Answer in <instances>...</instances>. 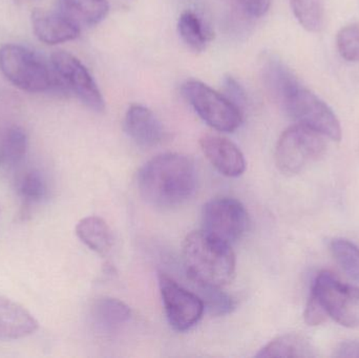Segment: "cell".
Wrapping results in <instances>:
<instances>
[{
    "mask_svg": "<svg viewBox=\"0 0 359 358\" xmlns=\"http://www.w3.org/2000/svg\"><path fill=\"white\" fill-rule=\"evenodd\" d=\"M198 183L196 166L187 156L163 153L149 160L138 174L145 201L155 207L172 208L194 195Z\"/></svg>",
    "mask_w": 359,
    "mask_h": 358,
    "instance_id": "6da1fadb",
    "label": "cell"
},
{
    "mask_svg": "<svg viewBox=\"0 0 359 358\" xmlns=\"http://www.w3.org/2000/svg\"><path fill=\"white\" fill-rule=\"evenodd\" d=\"M182 256L187 275L196 285L223 288L233 279L236 263L231 245L202 229L186 235Z\"/></svg>",
    "mask_w": 359,
    "mask_h": 358,
    "instance_id": "7a4b0ae2",
    "label": "cell"
},
{
    "mask_svg": "<svg viewBox=\"0 0 359 358\" xmlns=\"http://www.w3.org/2000/svg\"><path fill=\"white\" fill-rule=\"evenodd\" d=\"M0 71L13 85L27 92L37 94L63 86L54 69L33 50L19 44L0 48Z\"/></svg>",
    "mask_w": 359,
    "mask_h": 358,
    "instance_id": "3957f363",
    "label": "cell"
},
{
    "mask_svg": "<svg viewBox=\"0 0 359 358\" xmlns=\"http://www.w3.org/2000/svg\"><path fill=\"white\" fill-rule=\"evenodd\" d=\"M182 92L198 117L222 132H233L243 122V111L227 97L198 80H187Z\"/></svg>",
    "mask_w": 359,
    "mask_h": 358,
    "instance_id": "277c9868",
    "label": "cell"
},
{
    "mask_svg": "<svg viewBox=\"0 0 359 358\" xmlns=\"http://www.w3.org/2000/svg\"><path fill=\"white\" fill-rule=\"evenodd\" d=\"M310 296L328 319L344 327H359V288L343 283L334 273L324 270L316 275Z\"/></svg>",
    "mask_w": 359,
    "mask_h": 358,
    "instance_id": "5b68a950",
    "label": "cell"
},
{
    "mask_svg": "<svg viewBox=\"0 0 359 358\" xmlns=\"http://www.w3.org/2000/svg\"><path fill=\"white\" fill-rule=\"evenodd\" d=\"M326 151L324 136L316 130L295 123L287 128L278 139L276 149V163L285 174H299L318 161Z\"/></svg>",
    "mask_w": 359,
    "mask_h": 358,
    "instance_id": "8992f818",
    "label": "cell"
},
{
    "mask_svg": "<svg viewBox=\"0 0 359 358\" xmlns=\"http://www.w3.org/2000/svg\"><path fill=\"white\" fill-rule=\"evenodd\" d=\"M248 214L233 198L222 197L205 204L202 210V230L231 245L246 233Z\"/></svg>",
    "mask_w": 359,
    "mask_h": 358,
    "instance_id": "52a82bcc",
    "label": "cell"
},
{
    "mask_svg": "<svg viewBox=\"0 0 359 358\" xmlns=\"http://www.w3.org/2000/svg\"><path fill=\"white\" fill-rule=\"evenodd\" d=\"M297 123L307 126L333 141H341V128L337 115L320 97L302 86L283 107Z\"/></svg>",
    "mask_w": 359,
    "mask_h": 358,
    "instance_id": "ba28073f",
    "label": "cell"
},
{
    "mask_svg": "<svg viewBox=\"0 0 359 358\" xmlns=\"http://www.w3.org/2000/svg\"><path fill=\"white\" fill-rule=\"evenodd\" d=\"M159 286L170 325L179 332L194 328L204 315L205 305L201 296L186 289L165 273H160Z\"/></svg>",
    "mask_w": 359,
    "mask_h": 358,
    "instance_id": "9c48e42d",
    "label": "cell"
},
{
    "mask_svg": "<svg viewBox=\"0 0 359 358\" xmlns=\"http://www.w3.org/2000/svg\"><path fill=\"white\" fill-rule=\"evenodd\" d=\"M50 63L63 86L73 92L84 105L97 113L104 111L102 94L79 59L65 50H57L52 54Z\"/></svg>",
    "mask_w": 359,
    "mask_h": 358,
    "instance_id": "30bf717a",
    "label": "cell"
},
{
    "mask_svg": "<svg viewBox=\"0 0 359 358\" xmlns=\"http://www.w3.org/2000/svg\"><path fill=\"white\" fill-rule=\"evenodd\" d=\"M261 76L270 98L282 109L302 88L294 73L273 53L262 56Z\"/></svg>",
    "mask_w": 359,
    "mask_h": 358,
    "instance_id": "8fae6325",
    "label": "cell"
},
{
    "mask_svg": "<svg viewBox=\"0 0 359 358\" xmlns=\"http://www.w3.org/2000/svg\"><path fill=\"white\" fill-rule=\"evenodd\" d=\"M200 145L205 157L219 174L236 178L246 170L244 155L229 139L205 135L201 138Z\"/></svg>",
    "mask_w": 359,
    "mask_h": 358,
    "instance_id": "7c38bea8",
    "label": "cell"
},
{
    "mask_svg": "<svg viewBox=\"0 0 359 358\" xmlns=\"http://www.w3.org/2000/svg\"><path fill=\"white\" fill-rule=\"evenodd\" d=\"M32 25L36 37L48 46L77 39L81 33V27L59 11H34L32 13Z\"/></svg>",
    "mask_w": 359,
    "mask_h": 358,
    "instance_id": "4fadbf2b",
    "label": "cell"
},
{
    "mask_svg": "<svg viewBox=\"0 0 359 358\" xmlns=\"http://www.w3.org/2000/svg\"><path fill=\"white\" fill-rule=\"evenodd\" d=\"M126 134L139 146L153 147L164 138V128L155 113L140 104H133L126 111Z\"/></svg>",
    "mask_w": 359,
    "mask_h": 358,
    "instance_id": "5bb4252c",
    "label": "cell"
},
{
    "mask_svg": "<svg viewBox=\"0 0 359 358\" xmlns=\"http://www.w3.org/2000/svg\"><path fill=\"white\" fill-rule=\"evenodd\" d=\"M38 327L39 324L25 307L0 294V340L27 338Z\"/></svg>",
    "mask_w": 359,
    "mask_h": 358,
    "instance_id": "9a60e30c",
    "label": "cell"
},
{
    "mask_svg": "<svg viewBox=\"0 0 359 358\" xmlns=\"http://www.w3.org/2000/svg\"><path fill=\"white\" fill-rule=\"evenodd\" d=\"M59 12L81 27H93L109 14L107 0H59Z\"/></svg>",
    "mask_w": 359,
    "mask_h": 358,
    "instance_id": "2e32d148",
    "label": "cell"
},
{
    "mask_svg": "<svg viewBox=\"0 0 359 358\" xmlns=\"http://www.w3.org/2000/svg\"><path fill=\"white\" fill-rule=\"evenodd\" d=\"M76 235L86 247L101 256L109 254L113 246V233L99 216H86L80 220L76 226Z\"/></svg>",
    "mask_w": 359,
    "mask_h": 358,
    "instance_id": "e0dca14e",
    "label": "cell"
},
{
    "mask_svg": "<svg viewBox=\"0 0 359 358\" xmlns=\"http://www.w3.org/2000/svg\"><path fill=\"white\" fill-rule=\"evenodd\" d=\"M257 357H316L311 343L299 334H285L266 345Z\"/></svg>",
    "mask_w": 359,
    "mask_h": 358,
    "instance_id": "ac0fdd59",
    "label": "cell"
},
{
    "mask_svg": "<svg viewBox=\"0 0 359 358\" xmlns=\"http://www.w3.org/2000/svg\"><path fill=\"white\" fill-rule=\"evenodd\" d=\"M29 140L20 126L8 128L0 138V168L12 170L25 159Z\"/></svg>",
    "mask_w": 359,
    "mask_h": 358,
    "instance_id": "d6986e66",
    "label": "cell"
},
{
    "mask_svg": "<svg viewBox=\"0 0 359 358\" xmlns=\"http://www.w3.org/2000/svg\"><path fill=\"white\" fill-rule=\"evenodd\" d=\"M178 29L180 37L184 43L194 50L203 52L212 38V34L205 25L204 21L192 11H185L179 17Z\"/></svg>",
    "mask_w": 359,
    "mask_h": 358,
    "instance_id": "ffe728a7",
    "label": "cell"
},
{
    "mask_svg": "<svg viewBox=\"0 0 359 358\" xmlns=\"http://www.w3.org/2000/svg\"><path fill=\"white\" fill-rule=\"evenodd\" d=\"M132 317L130 307L113 298H101L93 307V317L99 327L114 330L126 324Z\"/></svg>",
    "mask_w": 359,
    "mask_h": 358,
    "instance_id": "44dd1931",
    "label": "cell"
},
{
    "mask_svg": "<svg viewBox=\"0 0 359 358\" xmlns=\"http://www.w3.org/2000/svg\"><path fill=\"white\" fill-rule=\"evenodd\" d=\"M299 25L312 33L320 32L325 25V6L323 0H289Z\"/></svg>",
    "mask_w": 359,
    "mask_h": 358,
    "instance_id": "7402d4cb",
    "label": "cell"
},
{
    "mask_svg": "<svg viewBox=\"0 0 359 358\" xmlns=\"http://www.w3.org/2000/svg\"><path fill=\"white\" fill-rule=\"evenodd\" d=\"M330 252L341 270L353 281L359 282V248L346 239H334Z\"/></svg>",
    "mask_w": 359,
    "mask_h": 358,
    "instance_id": "603a6c76",
    "label": "cell"
},
{
    "mask_svg": "<svg viewBox=\"0 0 359 358\" xmlns=\"http://www.w3.org/2000/svg\"><path fill=\"white\" fill-rule=\"evenodd\" d=\"M200 294L198 296L204 302L205 309H208L212 315L221 317L233 310L236 302L229 294H225L222 288L211 286L196 285Z\"/></svg>",
    "mask_w": 359,
    "mask_h": 358,
    "instance_id": "cb8c5ba5",
    "label": "cell"
},
{
    "mask_svg": "<svg viewBox=\"0 0 359 358\" xmlns=\"http://www.w3.org/2000/svg\"><path fill=\"white\" fill-rule=\"evenodd\" d=\"M18 191L25 201L36 203L46 197L48 185L41 172L38 170H31L21 179Z\"/></svg>",
    "mask_w": 359,
    "mask_h": 358,
    "instance_id": "d4e9b609",
    "label": "cell"
},
{
    "mask_svg": "<svg viewBox=\"0 0 359 358\" xmlns=\"http://www.w3.org/2000/svg\"><path fill=\"white\" fill-rule=\"evenodd\" d=\"M339 54L350 62H359V25L351 23L339 29L337 37Z\"/></svg>",
    "mask_w": 359,
    "mask_h": 358,
    "instance_id": "484cf974",
    "label": "cell"
},
{
    "mask_svg": "<svg viewBox=\"0 0 359 358\" xmlns=\"http://www.w3.org/2000/svg\"><path fill=\"white\" fill-rule=\"evenodd\" d=\"M238 14L247 19H257L265 16L271 6L272 0H231Z\"/></svg>",
    "mask_w": 359,
    "mask_h": 358,
    "instance_id": "4316f807",
    "label": "cell"
},
{
    "mask_svg": "<svg viewBox=\"0 0 359 358\" xmlns=\"http://www.w3.org/2000/svg\"><path fill=\"white\" fill-rule=\"evenodd\" d=\"M224 90H225V96L236 104L238 109H242L243 105L247 103L246 90L238 83V80L234 79L232 76H226L224 78Z\"/></svg>",
    "mask_w": 359,
    "mask_h": 358,
    "instance_id": "83f0119b",
    "label": "cell"
},
{
    "mask_svg": "<svg viewBox=\"0 0 359 358\" xmlns=\"http://www.w3.org/2000/svg\"><path fill=\"white\" fill-rule=\"evenodd\" d=\"M305 322L309 326H320L324 324L328 319L324 309L320 306L316 298H312L311 296L308 298L307 306L305 309Z\"/></svg>",
    "mask_w": 359,
    "mask_h": 358,
    "instance_id": "f1b7e54d",
    "label": "cell"
},
{
    "mask_svg": "<svg viewBox=\"0 0 359 358\" xmlns=\"http://www.w3.org/2000/svg\"><path fill=\"white\" fill-rule=\"evenodd\" d=\"M335 357L359 358V340L343 342L334 350Z\"/></svg>",
    "mask_w": 359,
    "mask_h": 358,
    "instance_id": "f546056e",
    "label": "cell"
}]
</instances>
